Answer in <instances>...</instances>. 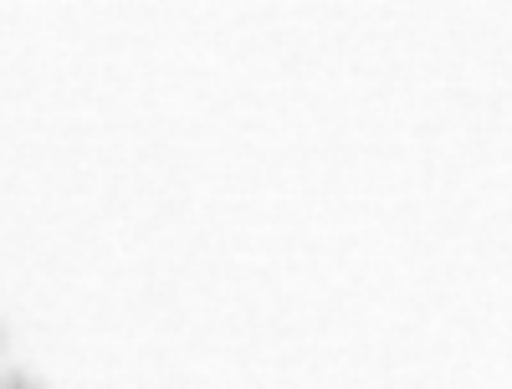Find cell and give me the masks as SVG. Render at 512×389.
Instances as JSON below:
<instances>
[{
	"label": "cell",
	"instance_id": "6da1fadb",
	"mask_svg": "<svg viewBox=\"0 0 512 389\" xmlns=\"http://www.w3.org/2000/svg\"><path fill=\"white\" fill-rule=\"evenodd\" d=\"M0 389H47V384H41L31 369H6L0 374Z\"/></svg>",
	"mask_w": 512,
	"mask_h": 389
}]
</instances>
